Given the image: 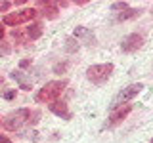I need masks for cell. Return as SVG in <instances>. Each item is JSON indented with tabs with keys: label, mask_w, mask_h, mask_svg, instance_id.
Returning <instances> with one entry per match:
<instances>
[{
	"label": "cell",
	"mask_w": 153,
	"mask_h": 143,
	"mask_svg": "<svg viewBox=\"0 0 153 143\" xmlns=\"http://www.w3.org/2000/svg\"><path fill=\"white\" fill-rule=\"evenodd\" d=\"M36 113H33L31 109H19V111L12 113L6 116V120H4V128L10 132H16L19 128L23 126V124H31V116H35Z\"/></svg>",
	"instance_id": "cell-2"
},
{
	"label": "cell",
	"mask_w": 153,
	"mask_h": 143,
	"mask_svg": "<svg viewBox=\"0 0 153 143\" xmlns=\"http://www.w3.org/2000/svg\"><path fill=\"white\" fill-rule=\"evenodd\" d=\"M38 13V10L35 8H25V10H19L16 13H6L2 19V25H10V27H19L23 23H29L35 19V15Z\"/></svg>",
	"instance_id": "cell-3"
},
{
	"label": "cell",
	"mask_w": 153,
	"mask_h": 143,
	"mask_svg": "<svg viewBox=\"0 0 153 143\" xmlns=\"http://www.w3.org/2000/svg\"><path fill=\"white\" fill-rule=\"evenodd\" d=\"M142 46H143V36H142V35H138V32H132V35H128V36L121 42V50L124 52V54H132V52H138Z\"/></svg>",
	"instance_id": "cell-6"
},
{
	"label": "cell",
	"mask_w": 153,
	"mask_h": 143,
	"mask_svg": "<svg viewBox=\"0 0 153 143\" xmlns=\"http://www.w3.org/2000/svg\"><path fill=\"white\" fill-rule=\"evenodd\" d=\"M29 65H31V59H21L19 61V67H21V69H27Z\"/></svg>",
	"instance_id": "cell-16"
},
{
	"label": "cell",
	"mask_w": 153,
	"mask_h": 143,
	"mask_svg": "<svg viewBox=\"0 0 153 143\" xmlns=\"http://www.w3.org/2000/svg\"><path fill=\"white\" fill-rule=\"evenodd\" d=\"M0 143H12V139L6 137V136H0Z\"/></svg>",
	"instance_id": "cell-18"
},
{
	"label": "cell",
	"mask_w": 153,
	"mask_h": 143,
	"mask_svg": "<svg viewBox=\"0 0 153 143\" xmlns=\"http://www.w3.org/2000/svg\"><path fill=\"white\" fill-rule=\"evenodd\" d=\"M38 8L42 10L40 13L46 19H56L59 15V4L57 2H44V0H40V2H38Z\"/></svg>",
	"instance_id": "cell-8"
},
{
	"label": "cell",
	"mask_w": 153,
	"mask_h": 143,
	"mask_svg": "<svg viewBox=\"0 0 153 143\" xmlns=\"http://www.w3.org/2000/svg\"><path fill=\"white\" fill-rule=\"evenodd\" d=\"M10 54V46L8 44H0V55H8Z\"/></svg>",
	"instance_id": "cell-14"
},
{
	"label": "cell",
	"mask_w": 153,
	"mask_h": 143,
	"mask_svg": "<svg viewBox=\"0 0 153 143\" xmlns=\"http://www.w3.org/2000/svg\"><path fill=\"white\" fill-rule=\"evenodd\" d=\"M67 88V80H52L46 82L35 95L36 103H52L56 99H59V95L63 94V90Z\"/></svg>",
	"instance_id": "cell-1"
},
{
	"label": "cell",
	"mask_w": 153,
	"mask_h": 143,
	"mask_svg": "<svg viewBox=\"0 0 153 143\" xmlns=\"http://www.w3.org/2000/svg\"><path fill=\"white\" fill-rule=\"evenodd\" d=\"M140 15V10H132V8H124L121 13H119V21H126V19L138 17Z\"/></svg>",
	"instance_id": "cell-12"
},
{
	"label": "cell",
	"mask_w": 153,
	"mask_h": 143,
	"mask_svg": "<svg viewBox=\"0 0 153 143\" xmlns=\"http://www.w3.org/2000/svg\"><path fill=\"white\" fill-rule=\"evenodd\" d=\"M12 78L19 82V86H21V90H27V92H29V90L33 88V84L29 82V80L25 78V76H23V73H21V71H13V73H12Z\"/></svg>",
	"instance_id": "cell-10"
},
{
	"label": "cell",
	"mask_w": 153,
	"mask_h": 143,
	"mask_svg": "<svg viewBox=\"0 0 153 143\" xmlns=\"http://www.w3.org/2000/svg\"><path fill=\"white\" fill-rule=\"evenodd\" d=\"M48 109H50L54 114H57V116H61V118H71V113H69V107H67V103L59 101V99H56V101L48 103Z\"/></svg>",
	"instance_id": "cell-9"
},
{
	"label": "cell",
	"mask_w": 153,
	"mask_h": 143,
	"mask_svg": "<svg viewBox=\"0 0 153 143\" xmlns=\"http://www.w3.org/2000/svg\"><path fill=\"white\" fill-rule=\"evenodd\" d=\"M12 4H13V2H8V0H2V2H0V12H8V10L12 8Z\"/></svg>",
	"instance_id": "cell-13"
},
{
	"label": "cell",
	"mask_w": 153,
	"mask_h": 143,
	"mask_svg": "<svg viewBox=\"0 0 153 143\" xmlns=\"http://www.w3.org/2000/svg\"><path fill=\"white\" fill-rule=\"evenodd\" d=\"M40 35H42V25L40 23H31V27L27 29V36L31 40H36V38H40Z\"/></svg>",
	"instance_id": "cell-11"
},
{
	"label": "cell",
	"mask_w": 153,
	"mask_h": 143,
	"mask_svg": "<svg viewBox=\"0 0 153 143\" xmlns=\"http://www.w3.org/2000/svg\"><path fill=\"white\" fill-rule=\"evenodd\" d=\"M132 111V105H121V107H115L111 114H109V120L107 124L109 126H115V124H119V122H123L124 118L128 116V113Z\"/></svg>",
	"instance_id": "cell-7"
},
{
	"label": "cell",
	"mask_w": 153,
	"mask_h": 143,
	"mask_svg": "<svg viewBox=\"0 0 153 143\" xmlns=\"http://www.w3.org/2000/svg\"><path fill=\"white\" fill-rule=\"evenodd\" d=\"M126 8V2H115L113 4V10H124Z\"/></svg>",
	"instance_id": "cell-15"
},
{
	"label": "cell",
	"mask_w": 153,
	"mask_h": 143,
	"mask_svg": "<svg viewBox=\"0 0 153 143\" xmlns=\"http://www.w3.org/2000/svg\"><path fill=\"white\" fill-rule=\"evenodd\" d=\"M113 73V63H100V65H90L86 69V78L94 84H103Z\"/></svg>",
	"instance_id": "cell-4"
},
{
	"label": "cell",
	"mask_w": 153,
	"mask_h": 143,
	"mask_svg": "<svg viewBox=\"0 0 153 143\" xmlns=\"http://www.w3.org/2000/svg\"><path fill=\"white\" fill-rule=\"evenodd\" d=\"M4 35H6V31H4V25H2V23H0V40H2V38H4Z\"/></svg>",
	"instance_id": "cell-19"
},
{
	"label": "cell",
	"mask_w": 153,
	"mask_h": 143,
	"mask_svg": "<svg viewBox=\"0 0 153 143\" xmlns=\"http://www.w3.org/2000/svg\"><path fill=\"white\" fill-rule=\"evenodd\" d=\"M142 88H143V84H130V86H126V88H123V92H119L117 94V97L113 99V103H111V107H121L123 103H126V101H130L132 97H136L138 94L142 92Z\"/></svg>",
	"instance_id": "cell-5"
},
{
	"label": "cell",
	"mask_w": 153,
	"mask_h": 143,
	"mask_svg": "<svg viewBox=\"0 0 153 143\" xmlns=\"http://www.w3.org/2000/svg\"><path fill=\"white\" fill-rule=\"evenodd\" d=\"M4 97H6V99H13V97H16V90H10V92H6V94H4Z\"/></svg>",
	"instance_id": "cell-17"
}]
</instances>
